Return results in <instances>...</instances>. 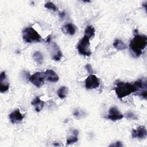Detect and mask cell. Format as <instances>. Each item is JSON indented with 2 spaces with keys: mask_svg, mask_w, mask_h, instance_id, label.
Instances as JSON below:
<instances>
[{
  "mask_svg": "<svg viewBox=\"0 0 147 147\" xmlns=\"http://www.w3.org/2000/svg\"><path fill=\"white\" fill-rule=\"evenodd\" d=\"M134 37L130 42V49L132 55L135 57L140 56L147 45V37L145 35L138 33V30H134Z\"/></svg>",
  "mask_w": 147,
  "mask_h": 147,
  "instance_id": "1",
  "label": "cell"
},
{
  "mask_svg": "<svg viewBox=\"0 0 147 147\" xmlns=\"http://www.w3.org/2000/svg\"><path fill=\"white\" fill-rule=\"evenodd\" d=\"M136 88L133 83L131 84L123 82H119L116 83L115 92L117 97L119 99L129 95L131 93L136 92Z\"/></svg>",
  "mask_w": 147,
  "mask_h": 147,
  "instance_id": "2",
  "label": "cell"
},
{
  "mask_svg": "<svg viewBox=\"0 0 147 147\" xmlns=\"http://www.w3.org/2000/svg\"><path fill=\"white\" fill-rule=\"evenodd\" d=\"M23 40L28 43L32 42H40L41 40V36L33 28H26L22 30Z\"/></svg>",
  "mask_w": 147,
  "mask_h": 147,
  "instance_id": "3",
  "label": "cell"
},
{
  "mask_svg": "<svg viewBox=\"0 0 147 147\" xmlns=\"http://www.w3.org/2000/svg\"><path fill=\"white\" fill-rule=\"evenodd\" d=\"M77 49L80 55L86 56H90L92 52L90 49V39L87 37L84 36L78 44Z\"/></svg>",
  "mask_w": 147,
  "mask_h": 147,
  "instance_id": "4",
  "label": "cell"
},
{
  "mask_svg": "<svg viewBox=\"0 0 147 147\" xmlns=\"http://www.w3.org/2000/svg\"><path fill=\"white\" fill-rule=\"evenodd\" d=\"M133 84L136 88V92H137V94H136V95L141 96L144 99H146V94H147V90H146L147 86H146V81L140 79L134 82Z\"/></svg>",
  "mask_w": 147,
  "mask_h": 147,
  "instance_id": "5",
  "label": "cell"
},
{
  "mask_svg": "<svg viewBox=\"0 0 147 147\" xmlns=\"http://www.w3.org/2000/svg\"><path fill=\"white\" fill-rule=\"evenodd\" d=\"M45 75L43 72H37L31 76L29 78L30 81L37 87H41L44 84Z\"/></svg>",
  "mask_w": 147,
  "mask_h": 147,
  "instance_id": "6",
  "label": "cell"
},
{
  "mask_svg": "<svg viewBox=\"0 0 147 147\" xmlns=\"http://www.w3.org/2000/svg\"><path fill=\"white\" fill-rule=\"evenodd\" d=\"M99 84L100 82L98 78L94 74H90L85 80V87L88 90L96 88L99 87Z\"/></svg>",
  "mask_w": 147,
  "mask_h": 147,
  "instance_id": "7",
  "label": "cell"
},
{
  "mask_svg": "<svg viewBox=\"0 0 147 147\" xmlns=\"http://www.w3.org/2000/svg\"><path fill=\"white\" fill-rule=\"evenodd\" d=\"M147 131L146 127L141 125L137 127L136 129H133L131 131V136L133 138L144 139L146 137Z\"/></svg>",
  "mask_w": 147,
  "mask_h": 147,
  "instance_id": "8",
  "label": "cell"
},
{
  "mask_svg": "<svg viewBox=\"0 0 147 147\" xmlns=\"http://www.w3.org/2000/svg\"><path fill=\"white\" fill-rule=\"evenodd\" d=\"M107 118L112 121L121 120L123 118V115L116 107H112L109 109Z\"/></svg>",
  "mask_w": 147,
  "mask_h": 147,
  "instance_id": "9",
  "label": "cell"
},
{
  "mask_svg": "<svg viewBox=\"0 0 147 147\" xmlns=\"http://www.w3.org/2000/svg\"><path fill=\"white\" fill-rule=\"evenodd\" d=\"M24 117V115L22 114L19 109H17L11 113L9 115V118L11 122L13 124L18 123L22 121Z\"/></svg>",
  "mask_w": 147,
  "mask_h": 147,
  "instance_id": "10",
  "label": "cell"
},
{
  "mask_svg": "<svg viewBox=\"0 0 147 147\" xmlns=\"http://www.w3.org/2000/svg\"><path fill=\"white\" fill-rule=\"evenodd\" d=\"M9 88V84L6 81L5 72H2L0 75V91L1 93L7 91Z\"/></svg>",
  "mask_w": 147,
  "mask_h": 147,
  "instance_id": "11",
  "label": "cell"
},
{
  "mask_svg": "<svg viewBox=\"0 0 147 147\" xmlns=\"http://www.w3.org/2000/svg\"><path fill=\"white\" fill-rule=\"evenodd\" d=\"M44 75L45 79L51 82H56L59 79L57 74L52 69H47L44 72Z\"/></svg>",
  "mask_w": 147,
  "mask_h": 147,
  "instance_id": "12",
  "label": "cell"
},
{
  "mask_svg": "<svg viewBox=\"0 0 147 147\" xmlns=\"http://www.w3.org/2000/svg\"><path fill=\"white\" fill-rule=\"evenodd\" d=\"M31 104L34 106V109L37 112H40L44 107V102L41 100L38 96H37L32 100Z\"/></svg>",
  "mask_w": 147,
  "mask_h": 147,
  "instance_id": "13",
  "label": "cell"
},
{
  "mask_svg": "<svg viewBox=\"0 0 147 147\" xmlns=\"http://www.w3.org/2000/svg\"><path fill=\"white\" fill-rule=\"evenodd\" d=\"M61 29L64 33L69 35H74L76 31L75 26L71 23L65 24L64 26H62Z\"/></svg>",
  "mask_w": 147,
  "mask_h": 147,
  "instance_id": "14",
  "label": "cell"
},
{
  "mask_svg": "<svg viewBox=\"0 0 147 147\" xmlns=\"http://www.w3.org/2000/svg\"><path fill=\"white\" fill-rule=\"evenodd\" d=\"M53 55H52V59L55 61H59L61 57H62V53L60 51V49L58 47V46L56 45V43H53Z\"/></svg>",
  "mask_w": 147,
  "mask_h": 147,
  "instance_id": "15",
  "label": "cell"
},
{
  "mask_svg": "<svg viewBox=\"0 0 147 147\" xmlns=\"http://www.w3.org/2000/svg\"><path fill=\"white\" fill-rule=\"evenodd\" d=\"M113 46L118 51H122L126 48V45L125 44V43H124L123 41L119 39H117L114 41L113 43Z\"/></svg>",
  "mask_w": 147,
  "mask_h": 147,
  "instance_id": "16",
  "label": "cell"
},
{
  "mask_svg": "<svg viewBox=\"0 0 147 147\" xmlns=\"http://www.w3.org/2000/svg\"><path fill=\"white\" fill-rule=\"evenodd\" d=\"M78 133L79 132L77 130L73 131V135L68 137L67 139V145L75 143L78 141Z\"/></svg>",
  "mask_w": 147,
  "mask_h": 147,
  "instance_id": "17",
  "label": "cell"
},
{
  "mask_svg": "<svg viewBox=\"0 0 147 147\" xmlns=\"http://www.w3.org/2000/svg\"><path fill=\"white\" fill-rule=\"evenodd\" d=\"M95 32V29L92 26H91V25L88 26L86 27V28L84 30V36L87 37L90 39L94 36Z\"/></svg>",
  "mask_w": 147,
  "mask_h": 147,
  "instance_id": "18",
  "label": "cell"
},
{
  "mask_svg": "<svg viewBox=\"0 0 147 147\" xmlns=\"http://www.w3.org/2000/svg\"><path fill=\"white\" fill-rule=\"evenodd\" d=\"M68 93V90L67 87L62 86L57 91V95L61 99L65 98Z\"/></svg>",
  "mask_w": 147,
  "mask_h": 147,
  "instance_id": "19",
  "label": "cell"
},
{
  "mask_svg": "<svg viewBox=\"0 0 147 147\" xmlns=\"http://www.w3.org/2000/svg\"><path fill=\"white\" fill-rule=\"evenodd\" d=\"M33 58L34 61L38 64H41L43 61V56L41 53L38 51L35 52L33 55Z\"/></svg>",
  "mask_w": 147,
  "mask_h": 147,
  "instance_id": "20",
  "label": "cell"
},
{
  "mask_svg": "<svg viewBox=\"0 0 147 147\" xmlns=\"http://www.w3.org/2000/svg\"><path fill=\"white\" fill-rule=\"evenodd\" d=\"M44 7L48 9H50V10H53V11H56L57 10V7H56V6L52 2H47L45 5H44Z\"/></svg>",
  "mask_w": 147,
  "mask_h": 147,
  "instance_id": "21",
  "label": "cell"
},
{
  "mask_svg": "<svg viewBox=\"0 0 147 147\" xmlns=\"http://www.w3.org/2000/svg\"><path fill=\"white\" fill-rule=\"evenodd\" d=\"M125 116H126V118L127 119H134V120L138 119L137 116L136 115H135L134 113H131V112L127 113L125 114Z\"/></svg>",
  "mask_w": 147,
  "mask_h": 147,
  "instance_id": "22",
  "label": "cell"
},
{
  "mask_svg": "<svg viewBox=\"0 0 147 147\" xmlns=\"http://www.w3.org/2000/svg\"><path fill=\"white\" fill-rule=\"evenodd\" d=\"M74 115L76 117H77L78 118H80V117H82V115L83 114V113H82V111L79 109L75 110L73 113Z\"/></svg>",
  "mask_w": 147,
  "mask_h": 147,
  "instance_id": "23",
  "label": "cell"
},
{
  "mask_svg": "<svg viewBox=\"0 0 147 147\" xmlns=\"http://www.w3.org/2000/svg\"><path fill=\"white\" fill-rule=\"evenodd\" d=\"M85 68L86 69V70L90 74H92L94 73V71H93V69L91 67V65L89 64H87L86 65H85Z\"/></svg>",
  "mask_w": 147,
  "mask_h": 147,
  "instance_id": "24",
  "label": "cell"
},
{
  "mask_svg": "<svg viewBox=\"0 0 147 147\" xmlns=\"http://www.w3.org/2000/svg\"><path fill=\"white\" fill-rule=\"evenodd\" d=\"M110 146H118V147H119V146H122L123 145L122 144V142H120V141H117L115 144H111V145H110Z\"/></svg>",
  "mask_w": 147,
  "mask_h": 147,
  "instance_id": "25",
  "label": "cell"
},
{
  "mask_svg": "<svg viewBox=\"0 0 147 147\" xmlns=\"http://www.w3.org/2000/svg\"><path fill=\"white\" fill-rule=\"evenodd\" d=\"M65 12H64V11L61 12V13H60V14H59V16H60L61 18H63V17L65 16Z\"/></svg>",
  "mask_w": 147,
  "mask_h": 147,
  "instance_id": "26",
  "label": "cell"
},
{
  "mask_svg": "<svg viewBox=\"0 0 147 147\" xmlns=\"http://www.w3.org/2000/svg\"><path fill=\"white\" fill-rule=\"evenodd\" d=\"M51 35H49V36H48V37H47V38L46 40V41L47 42H49V41H51Z\"/></svg>",
  "mask_w": 147,
  "mask_h": 147,
  "instance_id": "27",
  "label": "cell"
}]
</instances>
